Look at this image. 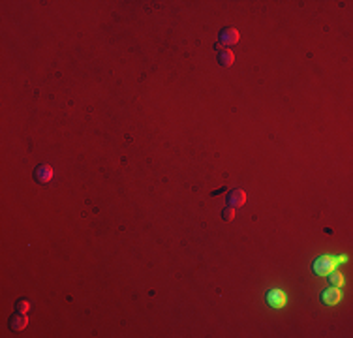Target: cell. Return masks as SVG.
<instances>
[{"label": "cell", "mask_w": 353, "mask_h": 338, "mask_svg": "<svg viewBox=\"0 0 353 338\" xmlns=\"http://www.w3.org/2000/svg\"><path fill=\"white\" fill-rule=\"evenodd\" d=\"M227 205H229V207H233V209H240V207H244V205H246V192H244V190H240V188L231 190L229 195H227Z\"/></svg>", "instance_id": "5"}, {"label": "cell", "mask_w": 353, "mask_h": 338, "mask_svg": "<svg viewBox=\"0 0 353 338\" xmlns=\"http://www.w3.org/2000/svg\"><path fill=\"white\" fill-rule=\"evenodd\" d=\"M240 40V32L233 27H226L220 30V42L226 45H237Z\"/></svg>", "instance_id": "6"}, {"label": "cell", "mask_w": 353, "mask_h": 338, "mask_svg": "<svg viewBox=\"0 0 353 338\" xmlns=\"http://www.w3.org/2000/svg\"><path fill=\"white\" fill-rule=\"evenodd\" d=\"M346 256H331V254H323L318 256L312 263V273L316 276H329L332 271H336V267L340 263H346Z\"/></svg>", "instance_id": "1"}, {"label": "cell", "mask_w": 353, "mask_h": 338, "mask_svg": "<svg viewBox=\"0 0 353 338\" xmlns=\"http://www.w3.org/2000/svg\"><path fill=\"white\" fill-rule=\"evenodd\" d=\"M218 62L222 66H226V68H229V66H233L235 62V53L231 49H222L218 53Z\"/></svg>", "instance_id": "8"}, {"label": "cell", "mask_w": 353, "mask_h": 338, "mask_svg": "<svg viewBox=\"0 0 353 338\" xmlns=\"http://www.w3.org/2000/svg\"><path fill=\"white\" fill-rule=\"evenodd\" d=\"M10 329L15 332H21L27 329V325H29V316L27 314H21V312H17L14 316L10 317Z\"/></svg>", "instance_id": "7"}, {"label": "cell", "mask_w": 353, "mask_h": 338, "mask_svg": "<svg viewBox=\"0 0 353 338\" xmlns=\"http://www.w3.org/2000/svg\"><path fill=\"white\" fill-rule=\"evenodd\" d=\"M319 301L323 302L325 306H334V304H338L342 301V288H325L321 291V295H319Z\"/></svg>", "instance_id": "3"}, {"label": "cell", "mask_w": 353, "mask_h": 338, "mask_svg": "<svg viewBox=\"0 0 353 338\" xmlns=\"http://www.w3.org/2000/svg\"><path fill=\"white\" fill-rule=\"evenodd\" d=\"M15 310L21 312V314H29L30 310H32V302L29 299H19V301L15 302Z\"/></svg>", "instance_id": "10"}, {"label": "cell", "mask_w": 353, "mask_h": 338, "mask_svg": "<svg viewBox=\"0 0 353 338\" xmlns=\"http://www.w3.org/2000/svg\"><path fill=\"white\" fill-rule=\"evenodd\" d=\"M265 301L271 308H284L286 304H288V295H286V291L280 288H271L265 293Z\"/></svg>", "instance_id": "2"}, {"label": "cell", "mask_w": 353, "mask_h": 338, "mask_svg": "<svg viewBox=\"0 0 353 338\" xmlns=\"http://www.w3.org/2000/svg\"><path fill=\"white\" fill-rule=\"evenodd\" d=\"M53 177H55V169L49 164H40L34 169V180L38 184H47L53 180Z\"/></svg>", "instance_id": "4"}, {"label": "cell", "mask_w": 353, "mask_h": 338, "mask_svg": "<svg viewBox=\"0 0 353 338\" xmlns=\"http://www.w3.org/2000/svg\"><path fill=\"white\" fill-rule=\"evenodd\" d=\"M235 214H237V209H233V207H227V209L222 210V218H224L226 222H231L235 218Z\"/></svg>", "instance_id": "11"}, {"label": "cell", "mask_w": 353, "mask_h": 338, "mask_svg": "<svg viewBox=\"0 0 353 338\" xmlns=\"http://www.w3.org/2000/svg\"><path fill=\"white\" fill-rule=\"evenodd\" d=\"M329 282H331V286H334V288H342L346 280H344L342 273H338V271H332V273L329 274Z\"/></svg>", "instance_id": "9"}]
</instances>
